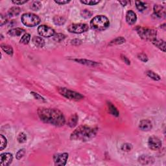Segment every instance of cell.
I'll return each mask as SVG.
<instances>
[{
    "label": "cell",
    "mask_w": 166,
    "mask_h": 166,
    "mask_svg": "<svg viewBox=\"0 0 166 166\" xmlns=\"http://www.w3.org/2000/svg\"><path fill=\"white\" fill-rule=\"evenodd\" d=\"M37 112L40 119L45 123L62 127L66 123L64 116L58 109L41 107L38 109Z\"/></svg>",
    "instance_id": "1"
},
{
    "label": "cell",
    "mask_w": 166,
    "mask_h": 166,
    "mask_svg": "<svg viewBox=\"0 0 166 166\" xmlns=\"http://www.w3.org/2000/svg\"><path fill=\"white\" fill-rule=\"evenodd\" d=\"M98 132V129L86 125L79 127L74 130L70 135V139L72 140L86 142L94 138Z\"/></svg>",
    "instance_id": "2"
},
{
    "label": "cell",
    "mask_w": 166,
    "mask_h": 166,
    "mask_svg": "<svg viewBox=\"0 0 166 166\" xmlns=\"http://www.w3.org/2000/svg\"><path fill=\"white\" fill-rule=\"evenodd\" d=\"M90 25L91 29L95 30H103L110 26V21L104 15H99L91 20Z\"/></svg>",
    "instance_id": "3"
},
{
    "label": "cell",
    "mask_w": 166,
    "mask_h": 166,
    "mask_svg": "<svg viewBox=\"0 0 166 166\" xmlns=\"http://www.w3.org/2000/svg\"><path fill=\"white\" fill-rule=\"evenodd\" d=\"M138 34L142 39L147 41L152 42L155 39H157V30L153 29H149L147 27H138L136 28Z\"/></svg>",
    "instance_id": "4"
},
{
    "label": "cell",
    "mask_w": 166,
    "mask_h": 166,
    "mask_svg": "<svg viewBox=\"0 0 166 166\" xmlns=\"http://www.w3.org/2000/svg\"><path fill=\"white\" fill-rule=\"evenodd\" d=\"M22 22L25 26L33 27L40 23V18L33 13H25L22 16Z\"/></svg>",
    "instance_id": "5"
},
{
    "label": "cell",
    "mask_w": 166,
    "mask_h": 166,
    "mask_svg": "<svg viewBox=\"0 0 166 166\" xmlns=\"http://www.w3.org/2000/svg\"><path fill=\"white\" fill-rule=\"evenodd\" d=\"M57 90L61 96H62L69 100L79 101L83 99L84 96L80 93L76 92L75 91H72L67 89L66 88L58 87Z\"/></svg>",
    "instance_id": "6"
},
{
    "label": "cell",
    "mask_w": 166,
    "mask_h": 166,
    "mask_svg": "<svg viewBox=\"0 0 166 166\" xmlns=\"http://www.w3.org/2000/svg\"><path fill=\"white\" fill-rule=\"evenodd\" d=\"M89 27L86 24H70L68 27L67 29L70 33L75 34H80L87 31Z\"/></svg>",
    "instance_id": "7"
},
{
    "label": "cell",
    "mask_w": 166,
    "mask_h": 166,
    "mask_svg": "<svg viewBox=\"0 0 166 166\" xmlns=\"http://www.w3.org/2000/svg\"><path fill=\"white\" fill-rule=\"evenodd\" d=\"M38 33L41 37L44 38H49L55 34V30L47 25H42L38 27Z\"/></svg>",
    "instance_id": "8"
},
{
    "label": "cell",
    "mask_w": 166,
    "mask_h": 166,
    "mask_svg": "<svg viewBox=\"0 0 166 166\" xmlns=\"http://www.w3.org/2000/svg\"><path fill=\"white\" fill-rule=\"evenodd\" d=\"M68 153L64 152L59 153V154H55L53 157V160H54L55 165H61L64 166L66 164L68 159Z\"/></svg>",
    "instance_id": "9"
},
{
    "label": "cell",
    "mask_w": 166,
    "mask_h": 166,
    "mask_svg": "<svg viewBox=\"0 0 166 166\" xmlns=\"http://www.w3.org/2000/svg\"><path fill=\"white\" fill-rule=\"evenodd\" d=\"M162 141L157 136H151L148 140V146L152 150H157L162 147Z\"/></svg>",
    "instance_id": "10"
},
{
    "label": "cell",
    "mask_w": 166,
    "mask_h": 166,
    "mask_svg": "<svg viewBox=\"0 0 166 166\" xmlns=\"http://www.w3.org/2000/svg\"><path fill=\"white\" fill-rule=\"evenodd\" d=\"M12 160H13V156L11 153H3L0 156V164L1 166H8L11 165Z\"/></svg>",
    "instance_id": "11"
},
{
    "label": "cell",
    "mask_w": 166,
    "mask_h": 166,
    "mask_svg": "<svg viewBox=\"0 0 166 166\" xmlns=\"http://www.w3.org/2000/svg\"><path fill=\"white\" fill-rule=\"evenodd\" d=\"M139 128L142 131H149L152 128V123L149 119H143L140 122Z\"/></svg>",
    "instance_id": "12"
},
{
    "label": "cell",
    "mask_w": 166,
    "mask_h": 166,
    "mask_svg": "<svg viewBox=\"0 0 166 166\" xmlns=\"http://www.w3.org/2000/svg\"><path fill=\"white\" fill-rule=\"evenodd\" d=\"M153 11H154V14L158 18H163L165 16V7L161 5H154V7H153Z\"/></svg>",
    "instance_id": "13"
},
{
    "label": "cell",
    "mask_w": 166,
    "mask_h": 166,
    "mask_svg": "<svg viewBox=\"0 0 166 166\" xmlns=\"http://www.w3.org/2000/svg\"><path fill=\"white\" fill-rule=\"evenodd\" d=\"M137 16L134 11H128L126 14V22L129 25H134L136 22Z\"/></svg>",
    "instance_id": "14"
},
{
    "label": "cell",
    "mask_w": 166,
    "mask_h": 166,
    "mask_svg": "<svg viewBox=\"0 0 166 166\" xmlns=\"http://www.w3.org/2000/svg\"><path fill=\"white\" fill-rule=\"evenodd\" d=\"M138 161L142 165H149L152 164L154 162V159L149 155H142L138 158Z\"/></svg>",
    "instance_id": "15"
},
{
    "label": "cell",
    "mask_w": 166,
    "mask_h": 166,
    "mask_svg": "<svg viewBox=\"0 0 166 166\" xmlns=\"http://www.w3.org/2000/svg\"><path fill=\"white\" fill-rule=\"evenodd\" d=\"M32 42L33 44L37 47L42 48L45 45V40H44V38L40 37H38V36L33 37Z\"/></svg>",
    "instance_id": "16"
},
{
    "label": "cell",
    "mask_w": 166,
    "mask_h": 166,
    "mask_svg": "<svg viewBox=\"0 0 166 166\" xmlns=\"http://www.w3.org/2000/svg\"><path fill=\"white\" fill-rule=\"evenodd\" d=\"M25 33V30L22 28H14L9 30L8 31V35L11 36V37H19V36L22 35L23 33Z\"/></svg>",
    "instance_id": "17"
},
{
    "label": "cell",
    "mask_w": 166,
    "mask_h": 166,
    "mask_svg": "<svg viewBox=\"0 0 166 166\" xmlns=\"http://www.w3.org/2000/svg\"><path fill=\"white\" fill-rule=\"evenodd\" d=\"M78 119L79 117L76 114H73L71 115V116L69 117L68 121V126L71 127V128H74V127L77 125V124Z\"/></svg>",
    "instance_id": "18"
},
{
    "label": "cell",
    "mask_w": 166,
    "mask_h": 166,
    "mask_svg": "<svg viewBox=\"0 0 166 166\" xmlns=\"http://www.w3.org/2000/svg\"><path fill=\"white\" fill-rule=\"evenodd\" d=\"M152 42L158 49L162 51L163 52H165V42L163 40H159L157 38L154 41H152Z\"/></svg>",
    "instance_id": "19"
},
{
    "label": "cell",
    "mask_w": 166,
    "mask_h": 166,
    "mask_svg": "<svg viewBox=\"0 0 166 166\" xmlns=\"http://www.w3.org/2000/svg\"><path fill=\"white\" fill-rule=\"evenodd\" d=\"M76 62H77L82 64L88 66H91V67H95L99 65V64L96 62H93V61L88 60H85V59H75L74 60Z\"/></svg>",
    "instance_id": "20"
},
{
    "label": "cell",
    "mask_w": 166,
    "mask_h": 166,
    "mask_svg": "<svg viewBox=\"0 0 166 166\" xmlns=\"http://www.w3.org/2000/svg\"><path fill=\"white\" fill-rule=\"evenodd\" d=\"M20 12H21V9H20V7H11V8L9 10L7 14H8L9 17H14L18 16V15L20 13Z\"/></svg>",
    "instance_id": "21"
},
{
    "label": "cell",
    "mask_w": 166,
    "mask_h": 166,
    "mask_svg": "<svg viewBox=\"0 0 166 166\" xmlns=\"http://www.w3.org/2000/svg\"><path fill=\"white\" fill-rule=\"evenodd\" d=\"M107 105H108V107L109 112L112 115H113V116L116 117H118L119 116V113L118 110H117L116 107L113 104L110 103V102H108V103H107Z\"/></svg>",
    "instance_id": "22"
},
{
    "label": "cell",
    "mask_w": 166,
    "mask_h": 166,
    "mask_svg": "<svg viewBox=\"0 0 166 166\" xmlns=\"http://www.w3.org/2000/svg\"><path fill=\"white\" fill-rule=\"evenodd\" d=\"M29 8L34 11H38L42 8V3L39 1H33L30 3Z\"/></svg>",
    "instance_id": "23"
},
{
    "label": "cell",
    "mask_w": 166,
    "mask_h": 166,
    "mask_svg": "<svg viewBox=\"0 0 166 166\" xmlns=\"http://www.w3.org/2000/svg\"><path fill=\"white\" fill-rule=\"evenodd\" d=\"M53 22H54V24L55 25H58V26H61V25L65 24L66 19L62 16H56L53 18Z\"/></svg>",
    "instance_id": "24"
},
{
    "label": "cell",
    "mask_w": 166,
    "mask_h": 166,
    "mask_svg": "<svg viewBox=\"0 0 166 166\" xmlns=\"http://www.w3.org/2000/svg\"><path fill=\"white\" fill-rule=\"evenodd\" d=\"M125 39L123 37H117L116 38H115L113 40H112L110 42L109 45H121L124 44L125 42Z\"/></svg>",
    "instance_id": "25"
},
{
    "label": "cell",
    "mask_w": 166,
    "mask_h": 166,
    "mask_svg": "<svg viewBox=\"0 0 166 166\" xmlns=\"http://www.w3.org/2000/svg\"><path fill=\"white\" fill-rule=\"evenodd\" d=\"M1 49H3L5 52L7 54H8L9 55H11L12 56L13 55V49H12V47L11 46H10L9 45H7V44H1Z\"/></svg>",
    "instance_id": "26"
},
{
    "label": "cell",
    "mask_w": 166,
    "mask_h": 166,
    "mask_svg": "<svg viewBox=\"0 0 166 166\" xmlns=\"http://www.w3.org/2000/svg\"><path fill=\"white\" fill-rule=\"evenodd\" d=\"M30 40V35L29 33H25V34L22 36L21 39H20V42L21 43V44L26 45L29 44Z\"/></svg>",
    "instance_id": "27"
},
{
    "label": "cell",
    "mask_w": 166,
    "mask_h": 166,
    "mask_svg": "<svg viewBox=\"0 0 166 166\" xmlns=\"http://www.w3.org/2000/svg\"><path fill=\"white\" fill-rule=\"evenodd\" d=\"M147 75L149 77L151 78L152 79H153L154 81H160V77L158 75L157 73H154V71H147L146 72Z\"/></svg>",
    "instance_id": "28"
},
{
    "label": "cell",
    "mask_w": 166,
    "mask_h": 166,
    "mask_svg": "<svg viewBox=\"0 0 166 166\" xmlns=\"http://www.w3.org/2000/svg\"><path fill=\"white\" fill-rule=\"evenodd\" d=\"M135 3H136V7L137 9L139 11L142 12V11H145V10L147 9L146 4L144 3V2L140 1H136V2H135Z\"/></svg>",
    "instance_id": "29"
},
{
    "label": "cell",
    "mask_w": 166,
    "mask_h": 166,
    "mask_svg": "<svg viewBox=\"0 0 166 166\" xmlns=\"http://www.w3.org/2000/svg\"><path fill=\"white\" fill-rule=\"evenodd\" d=\"M66 36L62 34V33H56V34L54 35L53 36V40H54L55 42H60L63 41L65 39Z\"/></svg>",
    "instance_id": "30"
},
{
    "label": "cell",
    "mask_w": 166,
    "mask_h": 166,
    "mask_svg": "<svg viewBox=\"0 0 166 166\" xmlns=\"http://www.w3.org/2000/svg\"><path fill=\"white\" fill-rule=\"evenodd\" d=\"M27 139V135L24 133V132H20L17 137L18 142L20 143V144H24V143L26 142Z\"/></svg>",
    "instance_id": "31"
},
{
    "label": "cell",
    "mask_w": 166,
    "mask_h": 166,
    "mask_svg": "<svg viewBox=\"0 0 166 166\" xmlns=\"http://www.w3.org/2000/svg\"><path fill=\"white\" fill-rule=\"evenodd\" d=\"M0 140H1V145H0V150H3L5 149L7 145V140L5 137L3 135H0Z\"/></svg>",
    "instance_id": "32"
},
{
    "label": "cell",
    "mask_w": 166,
    "mask_h": 166,
    "mask_svg": "<svg viewBox=\"0 0 166 166\" xmlns=\"http://www.w3.org/2000/svg\"><path fill=\"white\" fill-rule=\"evenodd\" d=\"M81 15L82 17L84 18L88 19V18H90L92 16V13H91L89 10L84 9L81 12Z\"/></svg>",
    "instance_id": "33"
},
{
    "label": "cell",
    "mask_w": 166,
    "mask_h": 166,
    "mask_svg": "<svg viewBox=\"0 0 166 166\" xmlns=\"http://www.w3.org/2000/svg\"><path fill=\"white\" fill-rule=\"evenodd\" d=\"M132 149V145L129 143H126L122 145L121 150L124 152H130Z\"/></svg>",
    "instance_id": "34"
},
{
    "label": "cell",
    "mask_w": 166,
    "mask_h": 166,
    "mask_svg": "<svg viewBox=\"0 0 166 166\" xmlns=\"http://www.w3.org/2000/svg\"><path fill=\"white\" fill-rule=\"evenodd\" d=\"M81 3L88 5H96L99 3V1H96V0H81Z\"/></svg>",
    "instance_id": "35"
},
{
    "label": "cell",
    "mask_w": 166,
    "mask_h": 166,
    "mask_svg": "<svg viewBox=\"0 0 166 166\" xmlns=\"http://www.w3.org/2000/svg\"><path fill=\"white\" fill-rule=\"evenodd\" d=\"M25 154V149H22L19 150L16 153V159L17 160H21L22 158L24 157V156Z\"/></svg>",
    "instance_id": "36"
},
{
    "label": "cell",
    "mask_w": 166,
    "mask_h": 166,
    "mask_svg": "<svg viewBox=\"0 0 166 166\" xmlns=\"http://www.w3.org/2000/svg\"><path fill=\"white\" fill-rule=\"evenodd\" d=\"M138 58H139V59L142 61V62H147L148 61V57L147 55H145V53H139L138 55Z\"/></svg>",
    "instance_id": "37"
},
{
    "label": "cell",
    "mask_w": 166,
    "mask_h": 166,
    "mask_svg": "<svg viewBox=\"0 0 166 166\" xmlns=\"http://www.w3.org/2000/svg\"><path fill=\"white\" fill-rule=\"evenodd\" d=\"M7 21H8V20H7V16H4V15L2 14L0 15V25H1V26H3V25L6 24Z\"/></svg>",
    "instance_id": "38"
},
{
    "label": "cell",
    "mask_w": 166,
    "mask_h": 166,
    "mask_svg": "<svg viewBox=\"0 0 166 166\" xmlns=\"http://www.w3.org/2000/svg\"><path fill=\"white\" fill-rule=\"evenodd\" d=\"M30 94H32V95L34 96V98L36 99H37V100H40V101H45V99L43 98V97L41 96L40 95H39V94H37V93H35V92H33V91H31L30 92Z\"/></svg>",
    "instance_id": "39"
},
{
    "label": "cell",
    "mask_w": 166,
    "mask_h": 166,
    "mask_svg": "<svg viewBox=\"0 0 166 166\" xmlns=\"http://www.w3.org/2000/svg\"><path fill=\"white\" fill-rule=\"evenodd\" d=\"M28 1L26 0H19V1H12V3L15 5H21L27 3Z\"/></svg>",
    "instance_id": "40"
},
{
    "label": "cell",
    "mask_w": 166,
    "mask_h": 166,
    "mask_svg": "<svg viewBox=\"0 0 166 166\" xmlns=\"http://www.w3.org/2000/svg\"><path fill=\"white\" fill-rule=\"evenodd\" d=\"M121 59L123 60V62H125V63H126L127 65L131 64V61L129 60V58H127L126 56H125L123 55H121Z\"/></svg>",
    "instance_id": "41"
},
{
    "label": "cell",
    "mask_w": 166,
    "mask_h": 166,
    "mask_svg": "<svg viewBox=\"0 0 166 166\" xmlns=\"http://www.w3.org/2000/svg\"><path fill=\"white\" fill-rule=\"evenodd\" d=\"M71 44L74 45H79L81 44V40L79 39H73L71 40Z\"/></svg>",
    "instance_id": "42"
},
{
    "label": "cell",
    "mask_w": 166,
    "mask_h": 166,
    "mask_svg": "<svg viewBox=\"0 0 166 166\" xmlns=\"http://www.w3.org/2000/svg\"><path fill=\"white\" fill-rule=\"evenodd\" d=\"M56 3L59 4V5H65L70 3V1H67V0H60V1H55Z\"/></svg>",
    "instance_id": "43"
},
{
    "label": "cell",
    "mask_w": 166,
    "mask_h": 166,
    "mask_svg": "<svg viewBox=\"0 0 166 166\" xmlns=\"http://www.w3.org/2000/svg\"><path fill=\"white\" fill-rule=\"evenodd\" d=\"M119 3L122 6H123V7H125V6H126L127 5V1H119Z\"/></svg>",
    "instance_id": "44"
},
{
    "label": "cell",
    "mask_w": 166,
    "mask_h": 166,
    "mask_svg": "<svg viewBox=\"0 0 166 166\" xmlns=\"http://www.w3.org/2000/svg\"><path fill=\"white\" fill-rule=\"evenodd\" d=\"M165 24H163V25H161V27H162V28H163V27H164V29H165Z\"/></svg>",
    "instance_id": "45"
}]
</instances>
